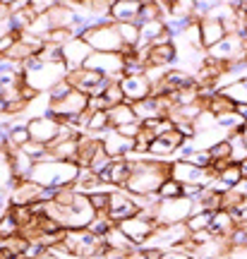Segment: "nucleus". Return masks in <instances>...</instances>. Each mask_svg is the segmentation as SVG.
Wrapping results in <instances>:
<instances>
[{"label": "nucleus", "instance_id": "13", "mask_svg": "<svg viewBox=\"0 0 247 259\" xmlns=\"http://www.w3.org/2000/svg\"><path fill=\"white\" fill-rule=\"evenodd\" d=\"M92 53H94L92 46H89L82 36H74L70 44H65V46L60 48V56H63V63H65V67H67V72L82 70Z\"/></svg>", "mask_w": 247, "mask_h": 259}, {"label": "nucleus", "instance_id": "3", "mask_svg": "<svg viewBox=\"0 0 247 259\" xmlns=\"http://www.w3.org/2000/svg\"><path fill=\"white\" fill-rule=\"evenodd\" d=\"M22 67H24V84L38 94H48L55 84L67 77L65 63H44L36 56L29 58L27 63H22Z\"/></svg>", "mask_w": 247, "mask_h": 259}, {"label": "nucleus", "instance_id": "20", "mask_svg": "<svg viewBox=\"0 0 247 259\" xmlns=\"http://www.w3.org/2000/svg\"><path fill=\"white\" fill-rule=\"evenodd\" d=\"M142 12V0H113L110 8V22L122 24V22H137Z\"/></svg>", "mask_w": 247, "mask_h": 259}, {"label": "nucleus", "instance_id": "43", "mask_svg": "<svg viewBox=\"0 0 247 259\" xmlns=\"http://www.w3.org/2000/svg\"><path fill=\"white\" fill-rule=\"evenodd\" d=\"M233 192H238L240 197H242V199H245V202H247V178H242V180H240L238 185L233 187Z\"/></svg>", "mask_w": 247, "mask_h": 259}, {"label": "nucleus", "instance_id": "28", "mask_svg": "<svg viewBox=\"0 0 247 259\" xmlns=\"http://www.w3.org/2000/svg\"><path fill=\"white\" fill-rule=\"evenodd\" d=\"M103 240H106V245H108V250H118V252H125V254H128L130 250H135V245L122 235V231H120L118 226H113V228L103 235Z\"/></svg>", "mask_w": 247, "mask_h": 259}, {"label": "nucleus", "instance_id": "9", "mask_svg": "<svg viewBox=\"0 0 247 259\" xmlns=\"http://www.w3.org/2000/svg\"><path fill=\"white\" fill-rule=\"evenodd\" d=\"M171 178L178 180L180 185H197V187H209L214 183V173L211 170H204V168L192 166L190 161H183V158H173L171 161Z\"/></svg>", "mask_w": 247, "mask_h": 259}, {"label": "nucleus", "instance_id": "44", "mask_svg": "<svg viewBox=\"0 0 247 259\" xmlns=\"http://www.w3.org/2000/svg\"><path fill=\"white\" fill-rule=\"evenodd\" d=\"M240 168H242V176L247 178V161H242V163H240Z\"/></svg>", "mask_w": 247, "mask_h": 259}, {"label": "nucleus", "instance_id": "7", "mask_svg": "<svg viewBox=\"0 0 247 259\" xmlns=\"http://www.w3.org/2000/svg\"><path fill=\"white\" fill-rule=\"evenodd\" d=\"M207 56L211 60H219L223 65H238L247 63V51H245V41L240 34H228L221 44H216L214 48L207 51Z\"/></svg>", "mask_w": 247, "mask_h": 259}, {"label": "nucleus", "instance_id": "21", "mask_svg": "<svg viewBox=\"0 0 247 259\" xmlns=\"http://www.w3.org/2000/svg\"><path fill=\"white\" fill-rule=\"evenodd\" d=\"M48 19H51L53 29H70L72 31L74 22H77V12L72 8H67L65 0H55V5L48 12Z\"/></svg>", "mask_w": 247, "mask_h": 259}, {"label": "nucleus", "instance_id": "10", "mask_svg": "<svg viewBox=\"0 0 247 259\" xmlns=\"http://www.w3.org/2000/svg\"><path fill=\"white\" fill-rule=\"evenodd\" d=\"M65 79L70 82V87H72V89L87 94V96H103L106 87L110 84V79L101 77V74L94 72V70H87V67H82V70H74V72H67V77H65Z\"/></svg>", "mask_w": 247, "mask_h": 259}, {"label": "nucleus", "instance_id": "32", "mask_svg": "<svg viewBox=\"0 0 247 259\" xmlns=\"http://www.w3.org/2000/svg\"><path fill=\"white\" fill-rule=\"evenodd\" d=\"M110 163H113V158H110L108 154L103 151V147H101L99 151H96V156L92 158V163H89V170H92L96 178H101L110 168Z\"/></svg>", "mask_w": 247, "mask_h": 259}, {"label": "nucleus", "instance_id": "42", "mask_svg": "<svg viewBox=\"0 0 247 259\" xmlns=\"http://www.w3.org/2000/svg\"><path fill=\"white\" fill-rule=\"evenodd\" d=\"M161 259H192L190 254H185V252H178V250H168L163 252V257Z\"/></svg>", "mask_w": 247, "mask_h": 259}, {"label": "nucleus", "instance_id": "2", "mask_svg": "<svg viewBox=\"0 0 247 259\" xmlns=\"http://www.w3.org/2000/svg\"><path fill=\"white\" fill-rule=\"evenodd\" d=\"M79 170L82 168L77 166V163H72V161H55V158H51V161H36L29 180H34L36 185L48 187V190H60V187L77 185Z\"/></svg>", "mask_w": 247, "mask_h": 259}, {"label": "nucleus", "instance_id": "31", "mask_svg": "<svg viewBox=\"0 0 247 259\" xmlns=\"http://www.w3.org/2000/svg\"><path fill=\"white\" fill-rule=\"evenodd\" d=\"M178 197H183V185L178 183V180H173V178H168L163 185H161V190L156 192V199L161 202V199H178Z\"/></svg>", "mask_w": 247, "mask_h": 259}, {"label": "nucleus", "instance_id": "23", "mask_svg": "<svg viewBox=\"0 0 247 259\" xmlns=\"http://www.w3.org/2000/svg\"><path fill=\"white\" fill-rule=\"evenodd\" d=\"M238 228V221H235V213H230V211H216L214 213V219H211V235L214 238H226L228 240L230 238V233Z\"/></svg>", "mask_w": 247, "mask_h": 259}, {"label": "nucleus", "instance_id": "41", "mask_svg": "<svg viewBox=\"0 0 247 259\" xmlns=\"http://www.w3.org/2000/svg\"><path fill=\"white\" fill-rule=\"evenodd\" d=\"M139 130H142V122H130V125H122V127H118L115 132H120L122 137H128V139H135L139 135Z\"/></svg>", "mask_w": 247, "mask_h": 259}, {"label": "nucleus", "instance_id": "25", "mask_svg": "<svg viewBox=\"0 0 247 259\" xmlns=\"http://www.w3.org/2000/svg\"><path fill=\"white\" fill-rule=\"evenodd\" d=\"M118 27V34L122 38L125 48H139V41H142V29H139L137 22H122V24H115Z\"/></svg>", "mask_w": 247, "mask_h": 259}, {"label": "nucleus", "instance_id": "5", "mask_svg": "<svg viewBox=\"0 0 247 259\" xmlns=\"http://www.w3.org/2000/svg\"><path fill=\"white\" fill-rule=\"evenodd\" d=\"M82 38L92 46L94 53H122V38L118 34V27L115 22H103V24H96V27L87 29L82 34Z\"/></svg>", "mask_w": 247, "mask_h": 259}, {"label": "nucleus", "instance_id": "18", "mask_svg": "<svg viewBox=\"0 0 247 259\" xmlns=\"http://www.w3.org/2000/svg\"><path fill=\"white\" fill-rule=\"evenodd\" d=\"M101 144H103V151H106L110 158H125L128 154L135 151V139L122 137L115 130H108V132L101 137Z\"/></svg>", "mask_w": 247, "mask_h": 259}, {"label": "nucleus", "instance_id": "12", "mask_svg": "<svg viewBox=\"0 0 247 259\" xmlns=\"http://www.w3.org/2000/svg\"><path fill=\"white\" fill-rule=\"evenodd\" d=\"M27 127H29V135H31V139H34V142L51 147L55 139H58V135H60L63 125L55 120V118H51V115H38V118H29Z\"/></svg>", "mask_w": 247, "mask_h": 259}, {"label": "nucleus", "instance_id": "15", "mask_svg": "<svg viewBox=\"0 0 247 259\" xmlns=\"http://www.w3.org/2000/svg\"><path fill=\"white\" fill-rule=\"evenodd\" d=\"M185 142H187V139H185L178 130H171V132H166V135H161V137H156L154 142H151L149 154L154 158L168 161V156H175V154L185 147Z\"/></svg>", "mask_w": 247, "mask_h": 259}, {"label": "nucleus", "instance_id": "19", "mask_svg": "<svg viewBox=\"0 0 247 259\" xmlns=\"http://www.w3.org/2000/svg\"><path fill=\"white\" fill-rule=\"evenodd\" d=\"M199 29H201V48H204V51L214 48L216 44H221L223 38L228 36V31H226V27H223V22H221V19H214V17L201 19Z\"/></svg>", "mask_w": 247, "mask_h": 259}, {"label": "nucleus", "instance_id": "27", "mask_svg": "<svg viewBox=\"0 0 247 259\" xmlns=\"http://www.w3.org/2000/svg\"><path fill=\"white\" fill-rule=\"evenodd\" d=\"M228 147H230V161L233 163H242L247 161V144H245V137H242V132L235 130V132H230L228 135Z\"/></svg>", "mask_w": 247, "mask_h": 259}, {"label": "nucleus", "instance_id": "6", "mask_svg": "<svg viewBox=\"0 0 247 259\" xmlns=\"http://www.w3.org/2000/svg\"><path fill=\"white\" fill-rule=\"evenodd\" d=\"M87 108H89V96L82 94V92H77V89H72L65 99H60V101H51V108H48L46 115L55 118L58 122H67V120L79 118Z\"/></svg>", "mask_w": 247, "mask_h": 259}, {"label": "nucleus", "instance_id": "40", "mask_svg": "<svg viewBox=\"0 0 247 259\" xmlns=\"http://www.w3.org/2000/svg\"><path fill=\"white\" fill-rule=\"evenodd\" d=\"M89 111L99 113V111H110V103L103 96H89Z\"/></svg>", "mask_w": 247, "mask_h": 259}, {"label": "nucleus", "instance_id": "37", "mask_svg": "<svg viewBox=\"0 0 247 259\" xmlns=\"http://www.w3.org/2000/svg\"><path fill=\"white\" fill-rule=\"evenodd\" d=\"M103 99L110 103V108H113V106H120V103H128L125 101V94H122L120 82H110L108 87H106V92H103Z\"/></svg>", "mask_w": 247, "mask_h": 259}, {"label": "nucleus", "instance_id": "16", "mask_svg": "<svg viewBox=\"0 0 247 259\" xmlns=\"http://www.w3.org/2000/svg\"><path fill=\"white\" fill-rule=\"evenodd\" d=\"M122 94H125V101L132 106L137 101H144L151 96V82H149L144 74H135V77H122L120 79Z\"/></svg>", "mask_w": 247, "mask_h": 259}, {"label": "nucleus", "instance_id": "33", "mask_svg": "<svg viewBox=\"0 0 247 259\" xmlns=\"http://www.w3.org/2000/svg\"><path fill=\"white\" fill-rule=\"evenodd\" d=\"M29 139H31V135H29L27 122H22V125H19V122H15V127H12V132H10V137H8V144L22 149L29 142Z\"/></svg>", "mask_w": 247, "mask_h": 259}, {"label": "nucleus", "instance_id": "17", "mask_svg": "<svg viewBox=\"0 0 247 259\" xmlns=\"http://www.w3.org/2000/svg\"><path fill=\"white\" fill-rule=\"evenodd\" d=\"M130 173H132V163H130V161H125V158H113L110 168L99 180L103 185L113 187V190H125V185H128V180H130Z\"/></svg>", "mask_w": 247, "mask_h": 259}, {"label": "nucleus", "instance_id": "29", "mask_svg": "<svg viewBox=\"0 0 247 259\" xmlns=\"http://www.w3.org/2000/svg\"><path fill=\"white\" fill-rule=\"evenodd\" d=\"M242 178H245V176H242V168H240L238 163H228V166L223 168L221 173H216V180H219L226 190H233V187L238 185Z\"/></svg>", "mask_w": 247, "mask_h": 259}, {"label": "nucleus", "instance_id": "30", "mask_svg": "<svg viewBox=\"0 0 247 259\" xmlns=\"http://www.w3.org/2000/svg\"><path fill=\"white\" fill-rule=\"evenodd\" d=\"M211 219H214V213H211V211H201V209H197V211L187 219V228H190V233L209 231V228H211Z\"/></svg>", "mask_w": 247, "mask_h": 259}, {"label": "nucleus", "instance_id": "46", "mask_svg": "<svg viewBox=\"0 0 247 259\" xmlns=\"http://www.w3.org/2000/svg\"><path fill=\"white\" fill-rule=\"evenodd\" d=\"M10 259H27L24 254H17V257H10Z\"/></svg>", "mask_w": 247, "mask_h": 259}, {"label": "nucleus", "instance_id": "22", "mask_svg": "<svg viewBox=\"0 0 247 259\" xmlns=\"http://www.w3.org/2000/svg\"><path fill=\"white\" fill-rule=\"evenodd\" d=\"M34 163L36 161H31V158L19 149L17 154H12V156L8 158V170H10V178L12 180H29V176H31V170H34Z\"/></svg>", "mask_w": 247, "mask_h": 259}, {"label": "nucleus", "instance_id": "36", "mask_svg": "<svg viewBox=\"0 0 247 259\" xmlns=\"http://www.w3.org/2000/svg\"><path fill=\"white\" fill-rule=\"evenodd\" d=\"M12 235H19V226L15 223V219L10 216V211H5L0 216V240H8Z\"/></svg>", "mask_w": 247, "mask_h": 259}, {"label": "nucleus", "instance_id": "1", "mask_svg": "<svg viewBox=\"0 0 247 259\" xmlns=\"http://www.w3.org/2000/svg\"><path fill=\"white\" fill-rule=\"evenodd\" d=\"M168 178H171V161H161L151 154H144L139 161L132 163L125 192H130L132 197H154Z\"/></svg>", "mask_w": 247, "mask_h": 259}, {"label": "nucleus", "instance_id": "35", "mask_svg": "<svg viewBox=\"0 0 247 259\" xmlns=\"http://www.w3.org/2000/svg\"><path fill=\"white\" fill-rule=\"evenodd\" d=\"M22 151H24L31 161H46L48 158V147L46 144H38V142H34V139H29L27 144L22 147Z\"/></svg>", "mask_w": 247, "mask_h": 259}, {"label": "nucleus", "instance_id": "38", "mask_svg": "<svg viewBox=\"0 0 247 259\" xmlns=\"http://www.w3.org/2000/svg\"><path fill=\"white\" fill-rule=\"evenodd\" d=\"M110 192H113V190H103V192L89 194V202H92V206H94V211H96V213H106V211H108Z\"/></svg>", "mask_w": 247, "mask_h": 259}, {"label": "nucleus", "instance_id": "4", "mask_svg": "<svg viewBox=\"0 0 247 259\" xmlns=\"http://www.w3.org/2000/svg\"><path fill=\"white\" fill-rule=\"evenodd\" d=\"M199 206L197 202L187 199V197H178V199H161L154 204V219L158 226H175V223H187V219L197 211Z\"/></svg>", "mask_w": 247, "mask_h": 259}, {"label": "nucleus", "instance_id": "24", "mask_svg": "<svg viewBox=\"0 0 247 259\" xmlns=\"http://www.w3.org/2000/svg\"><path fill=\"white\" fill-rule=\"evenodd\" d=\"M108 120H110V130H118V127H122V125H130V122H139L130 103L113 106L108 111Z\"/></svg>", "mask_w": 247, "mask_h": 259}, {"label": "nucleus", "instance_id": "39", "mask_svg": "<svg viewBox=\"0 0 247 259\" xmlns=\"http://www.w3.org/2000/svg\"><path fill=\"white\" fill-rule=\"evenodd\" d=\"M209 154L214 161H230V147H228V139L226 142H221L216 144L214 149H209Z\"/></svg>", "mask_w": 247, "mask_h": 259}, {"label": "nucleus", "instance_id": "14", "mask_svg": "<svg viewBox=\"0 0 247 259\" xmlns=\"http://www.w3.org/2000/svg\"><path fill=\"white\" fill-rule=\"evenodd\" d=\"M44 187L36 185L34 180H12L10 178V206H31L41 202Z\"/></svg>", "mask_w": 247, "mask_h": 259}, {"label": "nucleus", "instance_id": "26", "mask_svg": "<svg viewBox=\"0 0 247 259\" xmlns=\"http://www.w3.org/2000/svg\"><path fill=\"white\" fill-rule=\"evenodd\" d=\"M219 94H223L228 101H233L235 106H247V74L238 82L228 84V87H223Z\"/></svg>", "mask_w": 247, "mask_h": 259}, {"label": "nucleus", "instance_id": "8", "mask_svg": "<svg viewBox=\"0 0 247 259\" xmlns=\"http://www.w3.org/2000/svg\"><path fill=\"white\" fill-rule=\"evenodd\" d=\"M84 67L99 72L110 82H120L125 77V58L120 53H92Z\"/></svg>", "mask_w": 247, "mask_h": 259}, {"label": "nucleus", "instance_id": "11", "mask_svg": "<svg viewBox=\"0 0 247 259\" xmlns=\"http://www.w3.org/2000/svg\"><path fill=\"white\" fill-rule=\"evenodd\" d=\"M139 211H142V206H139V202L130 192H125V190H113V192H110V202H108L106 216H108L115 226L122 221H128V219H132V216H137Z\"/></svg>", "mask_w": 247, "mask_h": 259}, {"label": "nucleus", "instance_id": "45", "mask_svg": "<svg viewBox=\"0 0 247 259\" xmlns=\"http://www.w3.org/2000/svg\"><path fill=\"white\" fill-rule=\"evenodd\" d=\"M240 132H242V137H245V144H247V122H245V127L240 130Z\"/></svg>", "mask_w": 247, "mask_h": 259}, {"label": "nucleus", "instance_id": "34", "mask_svg": "<svg viewBox=\"0 0 247 259\" xmlns=\"http://www.w3.org/2000/svg\"><path fill=\"white\" fill-rule=\"evenodd\" d=\"M74 38V34L70 31V29H51L48 31V36L44 38L46 44H51V46H58V48H63L65 44H70Z\"/></svg>", "mask_w": 247, "mask_h": 259}]
</instances>
